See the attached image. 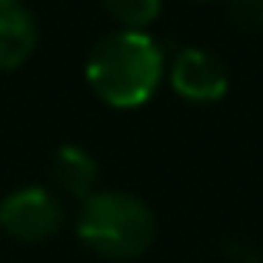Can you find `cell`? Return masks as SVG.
<instances>
[{"mask_svg":"<svg viewBox=\"0 0 263 263\" xmlns=\"http://www.w3.org/2000/svg\"><path fill=\"white\" fill-rule=\"evenodd\" d=\"M170 84L180 97L186 100H220L230 87V70L227 64L217 57L213 50H203V47H186L174 57V67H170Z\"/></svg>","mask_w":263,"mask_h":263,"instance_id":"obj_4","label":"cell"},{"mask_svg":"<svg viewBox=\"0 0 263 263\" xmlns=\"http://www.w3.org/2000/svg\"><path fill=\"white\" fill-rule=\"evenodd\" d=\"M163 77V50L143 30H117L93 44L87 57V84L110 107H140Z\"/></svg>","mask_w":263,"mask_h":263,"instance_id":"obj_1","label":"cell"},{"mask_svg":"<svg viewBox=\"0 0 263 263\" xmlns=\"http://www.w3.org/2000/svg\"><path fill=\"white\" fill-rule=\"evenodd\" d=\"M100 4H103V10H107L120 27H127V30H140V27L154 24V20L160 17L163 0H100Z\"/></svg>","mask_w":263,"mask_h":263,"instance_id":"obj_7","label":"cell"},{"mask_svg":"<svg viewBox=\"0 0 263 263\" xmlns=\"http://www.w3.org/2000/svg\"><path fill=\"white\" fill-rule=\"evenodd\" d=\"M37 47V24L20 0H0V70L20 67Z\"/></svg>","mask_w":263,"mask_h":263,"instance_id":"obj_5","label":"cell"},{"mask_svg":"<svg viewBox=\"0 0 263 263\" xmlns=\"http://www.w3.org/2000/svg\"><path fill=\"white\" fill-rule=\"evenodd\" d=\"M64 227V203L44 186H20L0 200V230L20 243H44Z\"/></svg>","mask_w":263,"mask_h":263,"instance_id":"obj_3","label":"cell"},{"mask_svg":"<svg viewBox=\"0 0 263 263\" xmlns=\"http://www.w3.org/2000/svg\"><path fill=\"white\" fill-rule=\"evenodd\" d=\"M227 17L243 33H263V0H227Z\"/></svg>","mask_w":263,"mask_h":263,"instance_id":"obj_8","label":"cell"},{"mask_svg":"<svg viewBox=\"0 0 263 263\" xmlns=\"http://www.w3.org/2000/svg\"><path fill=\"white\" fill-rule=\"evenodd\" d=\"M77 237L100 257L134 260L157 240V217L134 193L93 190L77 210Z\"/></svg>","mask_w":263,"mask_h":263,"instance_id":"obj_2","label":"cell"},{"mask_svg":"<svg viewBox=\"0 0 263 263\" xmlns=\"http://www.w3.org/2000/svg\"><path fill=\"white\" fill-rule=\"evenodd\" d=\"M53 180H57L60 190L73 193V197H90L97 186V177H100V167H97V160L87 154V150L80 147H60L57 154H53V167H50Z\"/></svg>","mask_w":263,"mask_h":263,"instance_id":"obj_6","label":"cell"},{"mask_svg":"<svg viewBox=\"0 0 263 263\" xmlns=\"http://www.w3.org/2000/svg\"><path fill=\"white\" fill-rule=\"evenodd\" d=\"M227 253H230L237 263H263V250L250 240H230L227 243Z\"/></svg>","mask_w":263,"mask_h":263,"instance_id":"obj_9","label":"cell"}]
</instances>
